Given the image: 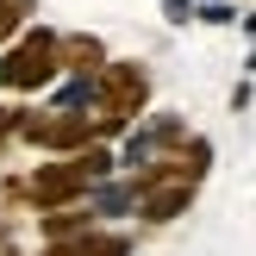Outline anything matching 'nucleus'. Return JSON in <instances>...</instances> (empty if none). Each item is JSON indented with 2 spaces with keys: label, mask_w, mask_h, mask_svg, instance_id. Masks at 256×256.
<instances>
[{
  "label": "nucleus",
  "mask_w": 256,
  "mask_h": 256,
  "mask_svg": "<svg viewBox=\"0 0 256 256\" xmlns=\"http://www.w3.org/2000/svg\"><path fill=\"white\" fill-rule=\"evenodd\" d=\"M94 106H100L94 138L125 132V125L150 106V69H144V62H106V69L94 75Z\"/></svg>",
  "instance_id": "obj_1"
},
{
  "label": "nucleus",
  "mask_w": 256,
  "mask_h": 256,
  "mask_svg": "<svg viewBox=\"0 0 256 256\" xmlns=\"http://www.w3.org/2000/svg\"><path fill=\"white\" fill-rule=\"evenodd\" d=\"M62 75L56 62V32H44V25H32V32H19L6 44V56H0V88H12V94H38V88H50Z\"/></svg>",
  "instance_id": "obj_2"
},
{
  "label": "nucleus",
  "mask_w": 256,
  "mask_h": 256,
  "mask_svg": "<svg viewBox=\"0 0 256 256\" xmlns=\"http://www.w3.org/2000/svg\"><path fill=\"white\" fill-rule=\"evenodd\" d=\"M88 188H94V182L75 169V156H56V162H38V175H25L19 194L32 200L38 212H62V206H82Z\"/></svg>",
  "instance_id": "obj_3"
},
{
  "label": "nucleus",
  "mask_w": 256,
  "mask_h": 256,
  "mask_svg": "<svg viewBox=\"0 0 256 256\" xmlns=\"http://www.w3.org/2000/svg\"><path fill=\"white\" fill-rule=\"evenodd\" d=\"M19 138L38 144V150H56V156H75L82 144H94V119H88V112H62V106L25 112V119H19Z\"/></svg>",
  "instance_id": "obj_4"
},
{
  "label": "nucleus",
  "mask_w": 256,
  "mask_h": 256,
  "mask_svg": "<svg viewBox=\"0 0 256 256\" xmlns=\"http://www.w3.org/2000/svg\"><path fill=\"white\" fill-rule=\"evenodd\" d=\"M138 188V219L150 225H169L194 206V182H132Z\"/></svg>",
  "instance_id": "obj_5"
},
{
  "label": "nucleus",
  "mask_w": 256,
  "mask_h": 256,
  "mask_svg": "<svg viewBox=\"0 0 256 256\" xmlns=\"http://www.w3.org/2000/svg\"><path fill=\"white\" fill-rule=\"evenodd\" d=\"M56 62H62L69 75H100L112 56H106V44H100V38H88V32H69V38H56Z\"/></svg>",
  "instance_id": "obj_6"
},
{
  "label": "nucleus",
  "mask_w": 256,
  "mask_h": 256,
  "mask_svg": "<svg viewBox=\"0 0 256 256\" xmlns=\"http://www.w3.org/2000/svg\"><path fill=\"white\" fill-rule=\"evenodd\" d=\"M50 256H132V244H125L119 232H100V225H94V232H82L75 244H56Z\"/></svg>",
  "instance_id": "obj_7"
},
{
  "label": "nucleus",
  "mask_w": 256,
  "mask_h": 256,
  "mask_svg": "<svg viewBox=\"0 0 256 256\" xmlns=\"http://www.w3.org/2000/svg\"><path fill=\"white\" fill-rule=\"evenodd\" d=\"M82 232H94V212H82V206L44 212V238H50V250H56V244H75Z\"/></svg>",
  "instance_id": "obj_8"
},
{
  "label": "nucleus",
  "mask_w": 256,
  "mask_h": 256,
  "mask_svg": "<svg viewBox=\"0 0 256 256\" xmlns=\"http://www.w3.org/2000/svg\"><path fill=\"white\" fill-rule=\"evenodd\" d=\"M32 12H38V0H0V44H12Z\"/></svg>",
  "instance_id": "obj_9"
},
{
  "label": "nucleus",
  "mask_w": 256,
  "mask_h": 256,
  "mask_svg": "<svg viewBox=\"0 0 256 256\" xmlns=\"http://www.w3.org/2000/svg\"><path fill=\"white\" fill-rule=\"evenodd\" d=\"M19 119H25V106H0V144L19 138Z\"/></svg>",
  "instance_id": "obj_10"
},
{
  "label": "nucleus",
  "mask_w": 256,
  "mask_h": 256,
  "mask_svg": "<svg viewBox=\"0 0 256 256\" xmlns=\"http://www.w3.org/2000/svg\"><path fill=\"white\" fill-rule=\"evenodd\" d=\"M162 12H169L175 25H182V19H194V6H188V0H162Z\"/></svg>",
  "instance_id": "obj_11"
}]
</instances>
